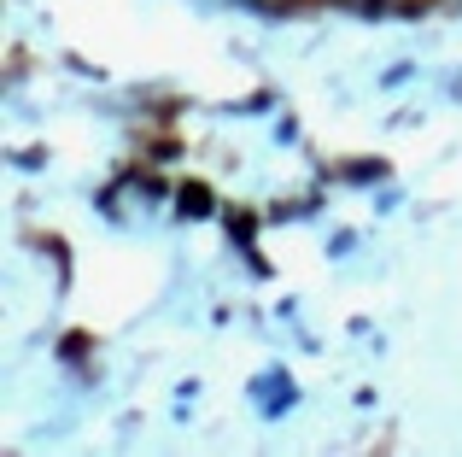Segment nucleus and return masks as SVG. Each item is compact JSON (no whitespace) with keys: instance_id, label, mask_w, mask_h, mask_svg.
I'll return each mask as SVG.
<instances>
[]
</instances>
